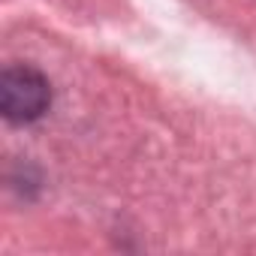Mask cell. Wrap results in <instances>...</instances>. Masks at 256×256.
<instances>
[{"label": "cell", "instance_id": "6da1fadb", "mask_svg": "<svg viewBox=\"0 0 256 256\" xmlns=\"http://www.w3.org/2000/svg\"><path fill=\"white\" fill-rule=\"evenodd\" d=\"M52 102V90L42 72L30 66H10L0 76V108L12 124L36 120Z\"/></svg>", "mask_w": 256, "mask_h": 256}]
</instances>
